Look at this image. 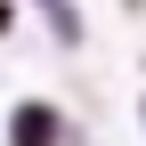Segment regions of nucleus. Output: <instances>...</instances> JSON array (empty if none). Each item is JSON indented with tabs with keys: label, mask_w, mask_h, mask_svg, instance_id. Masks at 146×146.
Instances as JSON below:
<instances>
[{
	"label": "nucleus",
	"mask_w": 146,
	"mask_h": 146,
	"mask_svg": "<svg viewBox=\"0 0 146 146\" xmlns=\"http://www.w3.org/2000/svg\"><path fill=\"white\" fill-rule=\"evenodd\" d=\"M0 33H8V8H0Z\"/></svg>",
	"instance_id": "f257e3e1"
}]
</instances>
